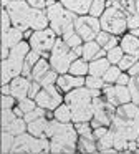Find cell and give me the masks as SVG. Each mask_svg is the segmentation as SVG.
Segmentation results:
<instances>
[{"instance_id": "6da1fadb", "label": "cell", "mask_w": 139, "mask_h": 154, "mask_svg": "<svg viewBox=\"0 0 139 154\" xmlns=\"http://www.w3.org/2000/svg\"><path fill=\"white\" fill-rule=\"evenodd\" d=\"M109 129L114 134V151L128 149L129 141L139 139V106L128 103L116 108Z\"/></svg>"}, {"instance_id": "7a4b0ae2", "label": "cell", "mask_w": 139, "mask_h": 154, "mask_svg": "<svg viewBox=\"0 0 139 154\" xmlns=\"http://www.w3.org/2000/svg\"><path fill=\"white\" fill-rule=\"evenodd\" d=\"M46 137L50 139V152L55 154H75L78 146L79 134L76 126L71 123H60L53 119L50 121Z\"/></svg>"}, {"instance_id": "3957f363", "label": "cell", "mask_w": 139, "mask_h": 154, "mask_svg": "<svg viewBox=\"0 0 139 154\" xmlns=\"http://www.w3.org/2000/svg\"><path fill=\"white\" fill-rule=\"evenodd\" d=\"M94 93L93 90H88L86 86L76 88V90L66 93L65 103L71 109V121L73 124L78 123H91L94 118Z\"/></svg>"}, {"instance_id": "277c9868", "label": "cell", "mask_w": 139, "mask_h": 154, "mask_svg": "<svg viewBox=\"0 0 139 154\" xmlns=\"http://www.w3.org/2000/svg\"><path fill=\"white\" fill-rule=\"evenodd\" d=\"M30 43L23 40L10 50L7 60H2V85H10L17 76H20L25 66V58L30 53Z\"/></svg>"}, {"instance_id": "5b68a950", "label": "cell", "mask_w": 139, "mask_h": 154, "mask_svg": "<svg viewBox=\"0 0 139 154\" xmlns=\"http://www.w3.org/2000/svg\"><path fill=\"white\" fill-rule=\"evenodd\" d=\"M45 12L50 22V28L58 37H63L68 32L75 30V22L78 17L73 12H70L68 8L63 7L61 2H48V7Z\"/></svg>"}, {"instance_id": "8992f818", "label": "cell", "mask_w": 139, "mask_h": 154, "mask_svg": "<svg viewBox=\"0 0 139 154\" xmlns=\"http://www.w3.org/2000/svg\"><path fill=\"white\" fill-rule=\"evenodd\" d=\"M79 58L76 55L75 50L68 47V45L63 42L61 37H58L55 47H53L51 53H50V65H51V70H55L58 75H66L70 71L71 63Z\"/></svg>"}, {"instance_id": "52a82bcc", "label": "cell", "mask_w": 139, "mask_h": 154, "mask_svg": "<svg viewBox=\"0 0 139 154\" xmlns=\"http://www.w3.org/2000/svg\"><path fill=\"white\" fill-rule=\"evenodd\" d=\"M50 152L48 137H35L30 133H23L15 137L12 154H43Z\"/></svg>"}, {"instance_id": "ba28073f", "label": "cell", "mask_w": 139, "mask_h": 154, "mask_svg": "<svg viewBox=\"0 0 139 154\" xmlns=\"http://www.w3.org/2000/svg\"><path fill=\"white\" fill-rule=\"evenodd\" d=\"M99 22H101V30L108 32L114 37H122L128 30V17L116 7L106 8Z\"/></svg>"}, {"instance_id": "9c48e42d", "label": "cell", "mask_w": 139, "mask_h": 154, "mask_svg": "<svg viewBox=\"0 0 139 154\" xmlns=\"http://www.w3.org/2000/svg\"><path fill=\"white\" fill-rule=\"evenodd\" d=\"M56 40H58V35L48 27V28H45V30L33 32L32 37L26 42L30 43V48H32L33 51H38L43 58L50 60V53H51Z\"/></svg>"}, {"instance_id": "30bf717a", "label": "cell", "mask_w": 139, "mask_h": 154, "mask_svg": "<svg viewBox=\"0 0 139 154\" xmlns=\"http://www.w3.org/2000/svg\"><path fill=\"white\" fill-rule=\"evenodd\" d=\"M5 10L8 12L10 18H12L13 27L20 28V30H23V32L30 30V17H32L33 8L26 4V0H23V2H15V0H12V4H10Z\"/></svg>"}, {"instance_id": "8fae6325", "label": "cell", "mask_w": 139, "mask_h": 154, "mask_svg": "<svg viewBox=\"0 0 139 154\" xmlns=\"http://www.w3.org/2000/svg\"><path fill=\"white\" fill-rule=\"evenodd\" d=\"M75 32L81 37L85 43L86 42H94L98 33L101 32V22H99V18H94L91 15H83V17L76 18Z\"/></svg>"}, {"instance_id": "7c38bea8", "label": "cell", "mask_w": 139, "mask_h": 154, "mask_svg": "<svg viewBox=\"0 0 139 154\" xmlns=\"http://www.w3.org/2000/svg\"><path fill=\"white\" fill-rule=\"evenodd\" d=\"M63 100L65 98H61L56 85H51V86L42 88V91L35 98V103L38 108H43L46 111H55L60 104H63Z\"/></svg>"}, {"instance_id": "4fadbf2b", "label": "cell", "mask_w": 139, "mask_h": 154, "mask_svg": "<svg viewBox=\"0 0 139 154\" xmlns=\"http://www.w3.org/2000/svg\"><path fill=\"white\" fill-rule=\"evenodd\" d=\"M103 96L106 98V101L113 104V106L119 108L122 104L132 103L131 91L129 86H121V85H106L103 88Z\"/></svg>"}, {"instance_id": "5bb4252c", "label": "cell", "mask_w": 139, "mask_h": 154, "mask_svg": "<svg viewBox=\"0 0 139 154\" xmlns=\"http://www.w3.org/2000/svg\"><path fill=\"white\" fill-rule=\"evenodd\" d=\"M93 104H94V118L93 119L99 121L101 126H111L113 118L116 114V106H113L109 101H106L104 96H98L93 100Z\"/></svg>"}, {"instance_id": "9a60e30c", "label": "cell", "mask_w": 139, "mask_h": 154, "mask_svg": "<svg viewBox=\"0 0 139 154\" xmlns=\"http://www.w3.org/2000/svg\"><path fill=\"white\" fill-rule=\"evenodd\" d=\"M30 85H32V80L26 76H17L15 80L10 83V94L17 100H23V98H28V91H30Z\"/></svg>"}, {"instance_id": "2e32d148", "label": "cell", "mask_w": 139, "mask_h": 154, "mask_svg": "<svg viewBox=\"0 0 139 154\" xmlns=\"http://www.w3.org/2000/svg\"><path fill=\"white\" fill-rule=\"evenodd\" d=\"M85 86V78L81 76H73V75L66 73V75H60L58 81H56V88L65 93H70V91L76 90V88Z\"/></svg>"}, {"instance_id": "e0dca14e", "label": "cell", "mask_w": 139, "mask_h": 154, "mask_svg": "<svg viewBox=\"0 0 139 154\" xmlns=\"http://www.w3.org/2000/svg\"><path fill=\"white\" fill-rule=\"evenodd\" d=\"M60 2H61V5L65 8L73 12L76 17L88 15L89 8H91V4H93V0H60Z\"/></svg>"}, {"instance_id": "ac0fdd59", "label": "cell", "mask_w": 139, "mask_h": 154, "mask_svg": "<svg viewBox=\"0 0 139 154\" xmlns=\"http://www.w3.org/2000/svg\"><path fill=\"white\" fill-rule=\"evenodd\" d=\"M108 7H116L126 17H131L139 14V0H108Z\"/></svg>"}, {"instance_id": "d6986e66", "label": "cell", "mask_w": 139, "mask_h": 154, "mask_svg": "<svg viewBox=\"0 0 139 154\" xmlns=\"http://www.w3.org/2000/svg\"><path fill=\"white\" fill-rule=\"evenodd\" d=\"M119 47L124 50L126 55L139 57V37H134L131 33H124L119 38Z\"/></svg>"}, {"instance_id": "ffe728a7", "label": "cell", "mask_w": 139, "mask_h": 154, "mask_svg": "<svg viewBox=\"0 0 139 154\" xmlns=\"http://www.w3.org/2000/svg\"><path fill=\"white\" fill-rule=\"evenodd\" d=\"M48 27H50V22H48V17H46V12L33 8L32 17H30V30L38 32V30H45Z\"/></svg>"}, {"instance_id": "44dd1931", "label": "cell", "mask_w": 139, "mask_h": 154, "mask_svg": "<svg viewBox=\"0 0 139 154\" xmlns=\"http://www.w3.org/2000/svg\"><path fill=\"white\" fill-rule=\"evenodd\" d=\"M26 129H28V124H26V121L23 119V118H13L8 124L2 126V131L13 134L15 137L20 136V134H23V133H26Z\"/></svg>"}, {"instance_id": "7402d4cb", "label": "cell", "mask_w": 139, "mask_h": 154, "mask_svg": "<svg viewBox=\"0 0 139 154\" xmlns=\"http://www.w3.org/2000/svg\"><path fill=\"white\" fill-rule=\"evenodd\" d=\"M50 121L46 118H40V119L33 121V123H28V129L26 133H30L35 137H46V129H48Z\"/></svg>"}, {"instance_id": "603a6c76", "label": "cell", "mask_w": 139, "mask_h": 154, "mask_svg": "<svg viewBox=\"0 0 139 154\" xmlns=\"http://www.w3.org/2000/svg\"><path fill=\"white\" fill-rule=\"evenodd\" d=\"M111 68V63H109L108 58H98V60L89 61V75L93 76H104V73Z\"/></svg>"}, {"instance_id": "cb8c5ba5", "label": "cell", "mask_w": 139, "mask_h": 154, "mask_svg": "<svg viewBox=\"0 0 139 154\" xmlns=\"http://www.w3.org/2000/svg\"><path fill=\"white\" fill-rule=\"evenodd\" d=\"M68 73L73 75V76L86 78L89 75V61H86L85 58H76V60L71 63V66H70Z\"/></svg>"}, {"instance_id": "d4e9b609", "label": "cell", "mask_w": 139, "mask_h": 154, "mask_svg": "<svg viewBox=\"0 0 139 154\" xmlns=\"http://www.w3.org/2000/svg\"><path fill=\"white\" fill-rule=\"evenodd\" d=\"M51 70V65H50V60H46V58H40V61L33 66V71H32V78L30 80L32 81H40L43 76H45L48 71Z\"/></svg>"}, {"instance_id": "484cf974", "label": "cell", "mask_w": 139, "mask_h": 154, "mask_svg": "<svg viewBox=\"0 0 139 154\" xmlns=\"http://www.w3.org/2000/svg\"><path fill=\"white\" fill-rule=\"evenodd\" d=\"M113 149H114V134L109 129L104 136H101L98 139V151L106 154V152H111Z\"/></svg>"}, {"instance_id": "4316f807", "label": "cell", "mask_w": 139, "mask_h": 154, "mask_svg": "<svg viewBox=\"0 0 139 154\" xmlns=\"http://www.w3.org/2000/svg\"><path fill=\"white\" fill-rule=\"evenodd\" d=\"M78 146L83 152L86 154H94L98 152V141L94 137H85V136H79L78 139Z\"/></svg>"}, {"instance_id": "83f0119b", "label": "cell", "mask_w": 139, "mask_h": 154, "mask_svg": "<svg viewBox=\"0 0 139 154\" xmlns=\"http://www.w3.org/2000/svg\"><path fill=\"white\" fill-rule=\"evenodd\" d=\"M53 119L60 121V123H71V109L66 103L60 104L55 111H53Z\"/></svg>"}, {"instance_id": "f1b7e54d", "label": "cell", "mask_w": 139, "mask_h": 154, "mask_svg": "<svg viewBox=\"0 0 139 154\" xmlns=\"http://www.w3.org/2000/svg\"><path fill=\"white\" fill-rule=\"evenodd\" d=\"M106 8H108V0H93L88 15H91L94 18H101L103 14L106 12Z\"/></svg>"}, {"instance_id": "f546056e", "label": "cell", "mask_w": 139, "mask_h": 154, "mask_svg": "<svg viewBox=\"0 0 139 154\" xmlns=\"http://www.w3.org/2000/svg\"><path fill=\"white\" fill-rule=\"evenodd\" d=\"M61 38H63V42H65L70 48H71V50H75V48H78V47H83V43H85V42L81 40V37H79L75 30L68 32V33L63 35Z\"/></svg>"}, {"instance_id": "4dcf8cb0", "label": "cell", "mask_w": 139, "mask_h": 154, "mask_svg": "<svg viewBox=\"0 0 139 154\" xmlns=\"http://www.w3.org/2000/svg\"><path fill=\"white\" fill-rule=\"evenodd\" d=\"M121 73L122 71H121V68H119L118 65H111V68L104 73L103 80H104L106 85H116L118 83V78L121 76Z\"/></svg>"}, {"instance_id": "1f68e13d", "label": "cell", "mask_w": 139, "mask_h": 154, "mask_svg": "<svg viewBox=\"0 0 139 154\" xmlns=\"http://www.w3.org/2000/svg\"><path fill=\"white\" fill-rule=\"evenodd\" d=\"M85 86L88 88V90H99L101 91L103 88L106 86L104 80H103L101 76H93V75H88V76L85 78Z\"/></svg>"}, {"instance_id": "d6a6232c", "label": "cell", "mask_w": 139, "mask_h": 154, "mask_svg": "<svg viewBox=\"0 0 139 154\" xmlns=\"http://www.w3.org/2000/svg\"><path fill=\"white\" fill-rule=\"evenodd\" d=\"M13 143H15V136L10 134V133L2 131V152L3 154H10V152H12Z\"/></svg>"}, {"instance_id": "836d02e7", "label": "cell", "mask_w": 139, "mask_h": 154, "mask_svg": "<svg viewBox=\"0 0 139 154\" xmlns=\"http://www.w3.org/2000/svg\"><path fill=\"white\" fill-rule=\"evenodd\" d=\"M124 50H122L121 47H114L113 50L108 51V55H106V58L109 60V63L111 65H119V61L122 60V57H124Z\"/></svg>"}, {"instance_id": "e575fe53", "label": "cell", "mask_w": 139, "mask_h": 154, "mask_svg": "<svg viewBox=\"0 0 139 154\" xmlns=\"http://www.w3.org/2000/svg\"><path fill=\"white\" fill-rule=\"evenodd\" d=\"M137 61H139L137 57H132V55H124V57H122V60L119 61L118 66L121 68V71H126V73H128V71L131 70V68L137 63Z\"/></svg>"}, {"instance_id": "d590c367", "label": "cell", "mask_w": 139, "mask_h": 154, "mask_svg": "<svg viewBox=\"0 0 139 154\" xmlns=\"http://www.w3.org/2000/svg\"><path fill=\"white\" fill-rule=\"evenodd\" d=\"M129 91H131V98L132 103L139 106V76H131V81H129Z\"/></svg>"}, {"instance_id": "8d00e7d4", "label": "cell", "mask_w": 139, "mask_h": 154, "mask_svg": "<svg viewBox=\"0 0 139 154\" xmlns=\"http://www.w3.org/2000/svg\"><path fill=\"white\" fill-rule=\"evenodd\" d=\"M58 76H60V75L56 73L55 70H50L48 73H46L45 76H43L42 80L38 81V83L42 85L43 88H45V86H51V85H56V81H58Z\"/></svg>"}, {"instance_id": "74e56055", "label": "cell", "mask_w": 139, "mask_h": 154, "mask_svg": "<svg viewBox=\"0 0 139 154\" xmlns=\"http://www.w3.org/2000/svg\"><path fill=\"white\" fill-rule=\"evenodd\" d=\"M17 106H18L20 109H22L23 113H25V114L38 108V106H36V103H35V100H32V98H23V100H20Z\"/></svg>"}, {"instance_id": "f35d334b", "label": "cell", "mask_w": 139, "mask_h": 154, "mask_svg": "<svg viewBox=\"0 0 139 154\" xmlns=\"http://www.w3.org/2000/svg\"><path fill=\"white\" fill-rule=\"evenodd\" d=\"M45 114H46V109H43V108H36V109H33V111H30V113H26L23 119H25L26 124H28V123H33V121L40 119V118H45Z\"/></svg>"}, {"instance_id": "ab89813d", "label": "cell", "mask_w": 139, "mask_h": 154, "mask_svg": "<svg viewBox=\"0 0 139 154\" xmlns=\"http://www.w3.org/2000/svg\"><path fill=\"white\" fill-rule=\"evenodd\" d=\"M76 126V131H78V134L79 136H85V137H94L93 136V128H91V124L89 123H78V124H75Z\"/></svg>"}, {"instance_id": "60d3db41", "label": "cell", "mask_w": 139, "mask_h": 154, "mask_svg": "<svg viewBox=\"0 0 139 154\" xmlns=\"http://www.w3.org/2000/svg\"><path fill=\"white\" fill-rule=\"evenodd\" d=\"M17 98H13L12 94H2V109H13L17 106Z\"/></svg>"}, {"instance_id": "b9f144b4", "label": "cell", "mask_w": 139, "mask_h": 154, "mask_svg": "<svg viewBox=\"0 0 139 154\" xmlns=\"http://www.w3.org/2000/svg\"><path fill=\"white\" fill-rule=\"evenodd\" d=\"M113 37H114V35L108 33V32H104V30H101V32L98 33V37H96V43H98L101 48H104L106 45H108L109 42H111V38H113Z\"/></svg>"}, {"instance_id": "7bdbcfd3", "label": "cell", "mask_w": 139, "mask_h": 154, "mask_svg": "<svg viewBox=\"0 0 139 154\" xmlns=\"http://www.w3.org/2000/svg\"><path fill=\"white\" fill-rule=\"evenodd\" d=\"M12 27H13V23H12V18H10L8 12L5 8H2V33H7Z\"/></svg>"}, {"instance_id": "ee69618b", "label": "cell", "mask_w": 139, "mask_h": 154, "mask_svg": "<svg viewBox=\"0 0 139 154\" xmlns=\"http://www.w3.org/2000/svg\"><path fill=\"white\" fill-rule=\"evenodd\" d=\"M26 4L32 8H36V10H46V7H48L46 0H26Z\"/></svg>"}, {"instance_id": "f6af8a7d", "label": "cell", "mask_w": 139, "mask_h": 154, "mask_svg": "<svg viewBox=\"0 0 139 154\" xmlns=\"http://www.w3.org/2000/svg\"><path fill=\"white\" fill-rule=\"evenodd\" d=\"M42 85L38 83V81H32V85H30V91H28V98H32V100H35L36 94L42 91Z\"/></svg>"}, {"instance_id": "bcb514c9", "label": "cell", "mask_w": 139, "mask_h": 154, "mask_svg": "<svg viewBox=\"0 0 139 154\" xmlns=\"http://www.w3.org/2000/svg\"><path fill=\"white\" fill-rule=\"evenodd\" d=\"M136 28H139V14L128 17V30L131 32V30H136Z\"/></svg>"}, {"instance_id": "7dc6e473", "label": "cell", "mask_w": 139, "mask_h": 154, "mask_svg": "<svg viewBox=\"0 0 139 154\" xmlns=\"http://www.w3.org/2000/svg\"><path fill=\"white\" fill-rule=\"evenodd\" d=\"M129 81H131V76H129V73L122 71L121 76L118 78V83H116V85H121V86H129Z\"/></svg>"}, {"instance_id": "c3c4849f", "label": "cell", "mask_w": 139, "mask_h": 154, "mask_svg": "<svg viewBox=\"0 0 139 154\" xmlns=\"http://www.w3.org/2000/svg\"><path fill=\"white\" fill-rule=\"evenodd\" d=\"M128 73H129V76H132V78H134V76H139V61L128 71Z\"/></svg>"}, {"instance_id": "681fc988", "label": "cell", "mask_w": 139, "mask_h": 154, "mask_svg": "<svg viewBox=\"0 0 139 154\" xmlns=\"http://www.w3.org/2000/svg\"><path fill=\"white\" fill-rule=\"evenodd\" d=\"M2 94H10V85H2Z\"/></svg>"}, {"instance_id": "f907efd6", "label": "cell", "mask_w": 139, "mask_h": 154, "mask_svg": "<svg viewBox=\"0 0 139 154\" xmlns=\"http://www.w3.org/2000/svg\"><path fill=\"white\" fill-rule=\"evenodd\" d=\"M129 33H131V35H134V37H139V28H136V30H131Z\"/></svg>"}, {"instance_id": "816d5d0a", "label": "cell", "mask_w": 139, "mask_h": 154, "mask_svg": "<svg viewBox=\"0 0 139 154\" xmlns=\"http://www.w3.org/2000/svg\"><path fill=\"white\" fill-rule=\"evenodd\" d=\"M46 2H60V0H46Z\"/></svg>"}, {"instance_id": "f5cc1de1", "label": "cell", "mask_w": 139, "mask_h": 154, "mask_svg": "<svg viewBox=\"0 0 139 154\" xmlns=\"http://www.w3.org/2000/svg\"><path fill=\"white\" fill-rule=\"evenodd\" d=\"M43 154H55V152H43Z\"/></svg>"}, {"instance_id": "db71d44e", "label": "cell", "mask_w": 139, "mask_h": 154, "mask_svg": "<svg viewBox=\"0 0 139 154\" xmlns=\"http://www.w3.org/2000/svg\"><path fill=\"white\" fill-rule=\"evenodd\" d=\"M94 154H104V152H94Z\"/></svg>"}, {"instance_id": "11a10c76", "label": "cell", "mask_w": 139, "mask_h": 154, "mask_svg": "<svg viewBox=\"0 0 139 154\" xmlns=\"http://www.w3.org/2000/svg\"><path fill=\"white\" fill-rule=\"evenodd\" d=\"M137 60H139V57H137Z\"/></svg>"}, {"instance_id": "9f6ffc18", "label": "cell", "mask_w": 139, "mask_h": 154, "mask_svg": "<svg viewBox=\"0 0 139 154\" xmlns=\"http://www.w3.org/2000/svg\"><path fill=\"white\" fill-rule=\"evenodd\" d=\"M137 149H139V146H137Z\"/></svg>"}]
</instances>
